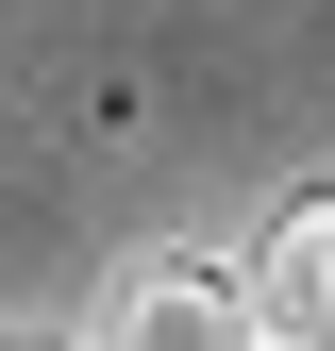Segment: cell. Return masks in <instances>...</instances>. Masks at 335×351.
<instances>
[{
	"mask_svg": "<svg viewBox=\"0 0 335 351\" xmlns=\"http://www.w3.org/2000/svg\"><path fill=\"white\" fill-rule=\"evenodd\" d=\"M251 318H268V351H335V184L268 217V268H251Z\"/></svg>",
	"mask_w": 335,
	"mask_h": 351,
	"instance_id": "obj_2",
	"label": "cell"
},
{
	"mask_svg": "<svg viewBox=\"0 0 335 351\" xmlns=\"http://www.w3.org/2000/svg\"><path fill=\"white\" fill-rule=\"evenodd\" d=\"M84 351H268V318H251V268H218V251H135Z\"/></svg>",
	"mask_w": 335,
	"mask_h": 351,
	"instance_id": "obj_1",
	"label": "cell"
},
{
	"mask_svg": "<svg viewBox=\"0 0 335 351\" xmlns=\"http://www.w3.org/2000/svg\"><path fill=\"white\" fill-rule=\"evenodd\" d=\"M17 351H34V335H17Z\"/></svg>",
	"mask_w": 335,
	"mask_h": 351,
	"instance_id": "obj_3",
	"label": "cell"
}]
</instances>
